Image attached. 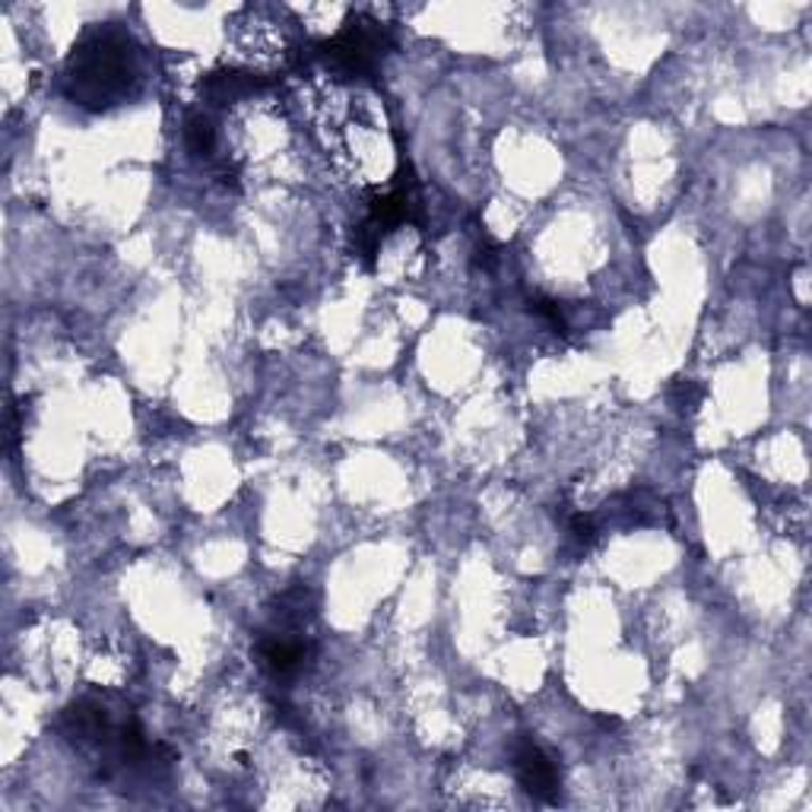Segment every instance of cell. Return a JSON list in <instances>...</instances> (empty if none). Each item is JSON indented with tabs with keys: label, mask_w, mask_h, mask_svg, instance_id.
<instances>
[{
	"label": "cell",
	"mask_w": 812,
	"mask_h": 812,
	"mask_svg": "<svg viewBox=\"0 0 812 812\" xmlns=\"http://www.w3.org/2000/svg\"><path fill=\"white\" fill-rule=\"evenodd\" d=\"M137 83V49L125 29L96 25L89 29L67 61V93L83 108H111L130 96Z\"/></svg>",
	"instance_id": "cell-1"
},
{
	"label": "cell",
	"mask_w": 812,
	"mask_h": 812,
	"mask_svg": "<svg viewBox=\"0 0 812 812\" xmlns=\"http://www.w3.org/2000/svg\"><path fill=\"white\" fill-rule=\"evenodd\" d=\"M387 45H391V35L384 25L355 17V23L346 25L343 32H336L328 42L314 45L311 54L321 57L333 74L362 79V76L375 74Z\"/></svg>",
	"instance_id": "cell-2"
},
{
	"label": "cell",
	"mask_w": 812,
	"mask_h": 812,
	"mask_svg": "<svg viewBox=\"0 0 812 812\" xmlns=\"http://www.w3.org/2000/svg\"><path fill=\"white\" fill-rule=\"evenodd\" d=\"M257 663L267 670V676H274L277 683H289L296 676H302L304 670L314 660V644L304 638V632H282V629H270L257 638L254 644Z\"/></svg>",
	"instance_id": "cell-3"
},
{
	"label": "cell",
	"mask_w": 812,
	"mask_h": 812,
	"mask_svg": "<svg viewBox=\"0 0 812 812\" xmlns=\"http://www.w3.org/2000/svg\"><path fill=\"white\" fill-rule=\"evenodd\" d=\"M514 771L521 787L543 800V803H556L558 800V768L556 761L549 759L533 739H521L514 746Z\"/></svg>",
	"instance_id": "cell-4"
},
{
	"label": "cell",
	"mask_w": 812,
	"mask_h": 812,
	"mask_svg": "<svg viewBox=\"0 0 812 812\" xmlns=\"http://www.w3.org/2000/svg\"><path fill=\"white\" fill-rule=\"evenodd\" d=\"M270 79L257 74H242V71H223V74H210L203 79V93L206 99L223 105V101H235L242 96H252L257 89H264Z\"/></svg>",
	"instance_id": "cell-5"
},
{
	"label": "cell",
	"mask_w": 812,
	"mask_h": 812,
	"mask_svg": "<svg viewBox=\"0 0 812 812\" xmlns=\"http://www.w3.org/2000/svg\"><path fill=\"white\" fill-rule=\"evenodd\" d=\"M184 143H188V150L194 152V156H213V150H216V127H213V121L203 111L188 115V121H184Z\"/></svg>",
	"instance_id": "cell-6"
},
{
	"label": "cell",
	"mask_w": 812,
	"mask_h": 812,
	"mask_svg": "<svg viewBox=\"0 0 812 812\" xmlns=\"http://www.w3.org/2000/svg\"><path fill=\"white\" fill-rule=\"evenodd\" d=\"M568 533H571V539L587 549L594 539H597V533H600V524H597V517L594 514H571L568 517Z\"/></svg>",
	"instance_id": "cell-7"
},
{
	"label": "cell",
	"mask_w": 812,
	"mask_h": 812,
	"mask_svg": "<svg viewBox=\"0 0 812 812\" xmlns=\"http://www.w3.org/2000/svg\"><path fill=\"white\" fill-rule=\"evenodd\" d=\"M702 397H705V391L695 384V381H685L680 378L676 384H673V400H676V406L680 409H698V404H702Z\"/></svg>",
	"instance_id": "cell-8"
},
{
	"label": "cell",
	"mask_w": 812,
	"mask_h": 812,
	"mask_svg": "<svg viewBox=\"0 0 812 812\" xmlns=\"http://www.w3.org/2000/svg\"><path fill=\"white\" fill-rule=\"evenodd\" d=\"M531 311H533V314H539L543 321H549V324H553L558 333H565V314H562L558 302H553V299H543V296H536V299H531Z\"/></svg>",
	"instance_id": "cell-9"
}]
</instances>
